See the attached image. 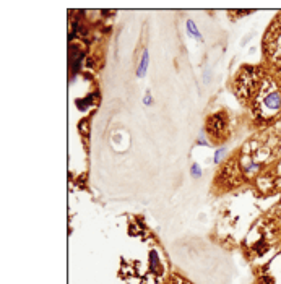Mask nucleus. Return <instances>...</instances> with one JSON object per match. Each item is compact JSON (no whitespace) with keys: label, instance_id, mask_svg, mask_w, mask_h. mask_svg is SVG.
<instances>
[{"label":"nucleus","instance_id":"423d86ee","mask_svg":"<svg viewBox=\"0 0 281 284\" xmlns=\"http://www.w3.org/2000/svg\"><path fill=\"white\" fill-rule=\"evenodd\" d=\"M224 153H226V148H219L216 153H214V159H213V161H214V164H218L219 161H221V158L224 156Z\"/></svg>","mask_w":281,"mask_h":284},{"label":"nucleus","instance_id":"f03ea898","mask_svg":"<svg viewBox=\"0 0 281 284\" xmlns=\"http://www.w3.org/2000/svg\"><path fill=\"white\" fill-rule=\"evenodd\" d=\"M148 63H149V54H148V50L145 49L143 54H142V59H140V63H138V67H137V77L138 78H142V77L146 75Z\"/></svg>","mask_w":281,"mask_h":284},{"label":"nucleus","instance_id":"20e7f679","mask_svg":"<svg viewBox=\"0 0 281 284\" xmlns=\"http://www.w3.org/2000/svg\"><path fill=\"white\" fill-rule=\"evenodd\" d=\"M149 269L154 271V273H158V269H159V257H158L156 250H151V252H149Z\"/></svg>","mask_w":281,"mask_h":284},{"label":"nucleus","instance_id":"f257e3e1","mask_svg":"<svg viewBox=\"0 0 281 284\" xmlns=\"http://www.w3.org/2000/svg\"><path fill=\"white\" fill-rule=\"evenodd\" d=\"M265 106L268 107V109H271V111H276V109H279L281 107V96H279V93H276V91H273V93H270L268 96L265 98Z\"/></svg>","mask_w":281,"mask_h":284},{"label":"nucleus","instance_id":"0eeeda50","mask_svg":"<svg viewBox=\"0 0 281 284\" xmlns=\"http://www.w3.org/2000/svg\"><path fill=\"white\" fill-rule=\"evenodd\" d=\"M143 104H145V106H151V104H153V96H151V93H149V91H146V93H145Z\"/></svg>","mask_w":281,"mask_h":284},{"label":"nucleus","instance_id":"39448f33","mask_svg":"<svg viewBox=\"0 0 281 284\" xmlns=\"http://www.w3.org/2000/svg\"><path fill=\"white\" fill-rule=\"evenodd\" d=\"M190 174H192V177H194V179H200V177H202V167H200L198 164H194V166H192V169H190Z\"/></svg>","mask_w":281,"mask_h":284},{"label":"nucleus","instance_id":"7ed1b4c3","mask_svg":"<svg viewBox=\"0 0 281 284\" xmlns=\"http://www.w3.org/2000/svg\"><path fill=\"white\" fill-rule=\"evenodd\" d=\"M185 28H187V33H189L192 37H195L197 41H202V33L198 31V28H197V25H195L194 20H187Z\"/></svg>","mask_w":281,"mask_h":284},{"label":"nucleus","instance_id":"6e6552de","mask_svg":"<svg viewBox=\"0 0 281 284\" xmlns=\"http://www.w3.org/2000/svg\"><path fill=\"white\" fill-rule=\"evenodd\" d=\"M198 145H203V146H210V143H208L207 140H205L203 133H200V136H198Z\"/></svg>","mask_w":281,"mask_h":284}]
</instances>
